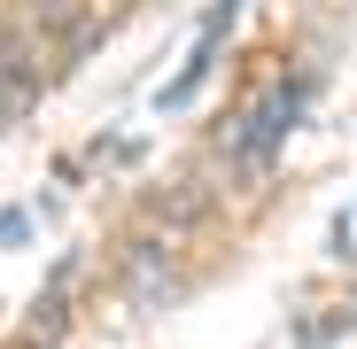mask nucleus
Instances as JSON below:
<instances>
[{"mask_svg": "<svg viewBox=\"0 0 357 349\" xmlns=\"http://www.w3.org/2000/svg\"><path fill=\"white\" fill-rule=\"evenodd\" d=\"M311 93H319V78H295V86H280L257 116H249V125H241V140H233V155H241V163H264L295 125H303V109H311Z\"/></svg>", "mask_w": 357, "mask_h": 349, "instance_id": "1", "label": "nucleus"}, {"mask_svg": "<svg viewBox=\"0 0 357 349\" xmlns=\"http://www.w3.org/2000/svg\"><path fill=\"white\" fill-rule=\"evenodd\" d=\"M233 16H241V0H225V8H210V16H202V31H195V54H187V63H178V78L155 93L163 109H187V101L210 86V70H218V54H225V31H233Z\"/></svg>", "mask_w": 357, "mask_h": 349, "instance_id": "2", "label": "nucleus"}, {"mask_svg": "<svg viewBox=\"0 0 357 349\" xmlns=\"http://www.w3.org/2000/svg\"><path fill=\"white\" fill-rule=\"evenodd\" d=\"M31 241V210H0V249H24Z\"/></svg>", "mask_w": 357, "mask_h": 349, "instance_id": "3", "label": "nucleus"}]
</instances>
